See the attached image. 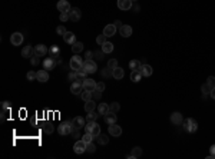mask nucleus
Wrapping results in <instances>:
<instances>
[{
	"label": "nucleus",
	"instance_id": "obj_1",
	"mask_svg": "<svg viewBox=\"0 0 215 159\" xmlns=\"http://www.w3.org/2000/svg\"><path fill=\"white\" fill-rule=\"evenodd\" d=\"M182 128H184V130L188 133H195L198 129V122L192 118H186L185 120L182 122Z\"/></svg>",
	"mask_w": 215,
	"mask_h": 159
},
{
	"label": "nucleus",
	"instance_id": "obj_2",
	"mask_svg": "<svg viewBox=\"0 0 215 159\" xmlns=\"http://www.w3.org/2000/svg\"><path fill=\"white\" fill-rule=\"evenodd\" d=\"M73 126H72V120H66V122H62L59 126H57V132L62 136H66V135H71Z\"/></svg>",
	"mask_w": 215,
	"mask_h": 159
},
{
	"label": "nucleus",
	"instance_id": "obj_3",
	"mask_svg": "<svg viewBox=\"0 0 215 159\" xmlns=\"http://www.w3.org/2000/svg\"><path fill=\"white\" fill-rule=\"evenodd\" d=\"M85 130L86 132H89V133H92L93 136L96 138L100 133V126L96 123V120H95V122H88L85 125Z\"/></svg>",
	"mask_w": 215,
	"mask_h": 159
},
{
	"label": "nucleus",
	"instance_id": "obj_4",
	"mask_svg": "<svg viewBox=\"0 0 215 159\" xmlns=\"http://www.w3.org/2000/svg\"><path fill=\"white\" fill-rule=\"evenodd\" d=\"M83 62H85V60L79 56V53L78 55H75L71 59V63H69V65H71V69L72 70H78V69H80V67L83 66Z\"/></svg>",
	"mask_w": 215,
	"mask_h": 159
},
{
	"label": "nucleus",
	"instance_id": "obj_5",
	"mask_svg": "<svg viewBox=\"0 0 215 159\" xmlns=\"http://www.w3.org/2000/svg\"><path fill=\"white\" fill-rule=\"evenodd\" d=\"M71 92L73 93V95H79V93L83 92V82H80V80L72 82V85H71Z\"/></svg>",
	"mask_w": 215,
	"mask_h": 159
},
{
	"label": "nucleus",
	"instance_id": "obj_6",
	"mask_svg": "<svg viewBox=\"0 0 215 159\" xmlns=\"http://www.w3.org/2000/svg\"><path fill=\"white\" fill-rule=\"evenodd\" d=\"M83 67L86 69L88 73H96V70H98V65L93 62L92 59H90V60H85V62H83Z\"/></svg>",
	"mask_w": 215,
	"mask_h": 159
},
{
	"label": "nucleus",
	"instance_id": "obj_7",
	"mask_svg": "<svg viewBox=\"0 0 215 159\" xmlns=\"http://www.w3.org/2000/svg\"><path fill=\"white\" fill-rule=\"evenodd\" d=\"M85 125H86V119H83L82 116H76V118L72 119L73 129H82V128H85Z\"/></svg>",
	"mask_w": 215,
	"mask_h": 159
},
{
	"label": "nucleus",
	"instance_id": "obj_8",
	"mask_svg": "<svg viewBox=\"0 0 215 159\" xmlns=\"http://www.w3.org/2000/svg\"><path fill=\"white\" fill-rule=\"evenodd\" d=\"M10 43L13 46H20L23 43V34L20 32H15V33L10 36Z\"/></svg>",
	"mask_w": 215,
	"mask_h": 159
},
{
	"label": "nucleus",
	"instance_id": "obj_9",
	"mask_svg": "<svg viewBox=\"0 0 215 159\" xmlns=\"http://www.w3.org/2000/svg\"><path fill=\"white\" fill-rule=\"evenodd\" d=\"M56 60L55 57H46L45 60H43V69L45 70H52V69H55L56 67Z\"/></svg>",
	"mask_w": 215,
	"mask_h": 159
},
{
	"label": "nucleus",
	"instance_id": "obj_10",
	"mask_svg": "<svg viewBox=\"0 0 215 159\" xmlns=\"http://www.w3.org/2000/svg\"><path fill=\"white\" fill-rule=\"evenodd\" d=\"M56 7H57V10H59L60 13H63V11H71V9H72L67 0H59L57 4H56Z\"/></svg>",
	"mask_w": 215,
	"mask_h": 159
},
{
	"label": "nucleus",
	"instance_id": "obj_11",
	"mask_svg": "<svg viewBox=\"0 0 215 159\" xmlns=\"http://www.w3.org/2000/svg\"><path fill=\"white\" fill-rule=\"evenodd\" d=\"M73 151H75V153H78V155H80V153L86 152V142H83L82 139H80V141H78L76 143H75V146H73Z\"/></svg>",
	"mask_w": 215,
	"mask_h": 159
},
{
	"label": "nucleus",
	"instance_id": "obj_12",
	"mask_svg": "<svg viewBox=\"0 0 215 159\" xmlns=\"http://www.w3.org/2000/svg\"><path fill=\"white\" fill-rule=\"evenodd\" d=\"M83 89H86V90H90V92H93V90L96 89V82L93 80V79L86 78L85 80H83Z\"/></svg>",
	"mask_w": 215,
	"mask_h": 159
},
{
	"label": "nucleus",
	"instance_id": "obj_13",
	"mask_svg": "<svg viewBox=\"0 0 215 159\" xmlns=\"http://www.w3.org/2000/svg\"><path fill=\"white\" fill-rule=\"evenodd\" d=\"M69 16H71V20H72V22H78V20H80V17H82L80 9H78V7L71 9V11H69Z\"/></svg>",
	"mask_w": 215,
	"mask_h": 159
},
{
	"label": "nucleus",
	"instance_id": "obj_14",
	"mask_svg": "<svg viewBox=\"0 0 215 159\" xmlns=\"http://www.w3.org/2000/svg\"><path fill=\"white\" fill-rule=\"evenodd\" d=\"M49 52V49L46 48L45 44H36L34 46V55H37V56H40V57H43V56L46 55V53Z\"/></svg>",
	"mask_w": 215,
	"mask_h": 159
},
{
	"label": "nucleus",
	"instance_id": "obj_15",
	"mask_svg": "<svg viewBox=\"0 0 215 159\" xmlns=\"http://www.w3.org/2000/svg\"><path fill=\"white\" fill-rule=\"evenodd\" d=\"M109 133H111L112 136L118 138V136H121V135H122V128H121V126H118L116 123H113V125H109Z\"/></svg>",
	"mask_w": 215,
	"mask_h": 159
},
{
	"label": "nucleus",
	"instance_id": "obj_16",
	"mask_svg": "<svg viewBox=\"0 0 215 159\" xmlns=\"http://www.w3.org/2000/svg\"><path fill=\"white\" fill-rule=\"evenodd\" d=\"M171 122L174 123V125H182L184 118H182L181 112H174V113L171 115Z\"/></svg>",
	"mask_w": 215,
	"mask_h": 159
},
{
	"label": "nucleus",
	"instance_id": "obj_17",
	"mask_svg": "<svg viewBox=\"0 0 215 159\" xmlns=\"http://www.w3.org/2000/svg\"><path fill=\"white\" fill-rule=\"evenodd\" d=\"M34 55V48H32V44H29V46H25V48L22 49V56L23 57H27V59H30L32 56Z\"/></svg>",
	"mask_w": 215,
	"mask_h": 159
},
{
	"label": "nucleus",
	"instance_id": "obj_18",
	"mask_svg": "<svg viewBox=\"0 0 215 159\" xmlns=\"http://www.w3.org/2000/svg\"><path fill=\"white\" fill-rule=\"evenodd\" d=\"M118 7L121 10H129L132 7V0H118Z\"/></svg>",
	"mask_w": 215,
	"mask_h": 159
},
{
	"label": "nucleus",
	"instance_id": "obj_19",
	"mask_svg": "<svg viewBox=\"0 0 215 159\" xmlns=\"http://www.w3.org/2000/svg\"><path fill=\"white\" fill-rule=\"evenodd\" d=\"M115 33H116V26H115V25H108V26H105L103 34L106 37H112Z\"/></svg>",
	"mask_w": 215,
	"mask_h": 159
},
{
	"label": "nucleus",
	"instance_id": "obj_20",
	"mask_svg": "<svg viewBox=\"0 0 215 159\" xmlns=\"http://www.w3.org/2000/svg\"><path fill=\"white\" fill-rule=\"evenodd\" d=\"M88 72H86V69L83 66L80 67V69H78V70H76V80H80V82H83L85 80L86 78H88Z\"/></svg>",
	"mask_w": 215,
	"mask_h": 159
},
{
	"label": "nucleus",
	"instance_id": "obj_21",
	"mask_svg": "<svg viewBox=\"0 0 215 159\" xmlns=\"http://www.w3.org/2000/svg\"><path fill=\"white\" fill-rule=\"evenodd\" d=\"M37 80L40 82V83H46V82L49 80V73H48V70H39L37 72Z\"/></svg>",
	"mask_w": 215,
	"mask_h": 159
},
{
	"label": "nucleus",
	"instance_id": "obj_22",
	"mask_svg": "<svg viewBox=\"0 0 215 159\" xmlns=\"http://www.w3.org/2000/svg\"><path fill=\"white\" fill-rule=\"evenodd\" d=\"M116 113H113V112H108L106 115H105V122L108 123V125H113V123H116Z\"/></svg>",
	"mask_w": 215,
	"mask_h": 159
},
{
	"label": "nucleus",
	"instance_id": "obj_23",
	"mask_svg": "<svg viewBox=\"0 0 215 159\" xmlns=\"http://www.w3.org/2000/svg\"><path fill=\"white\" fill-rule=\"evenodd\" d=\"M123 76H125V72H123L122 67H116V69H113V73H112V78L116 79V80H121V79H123Z\"/></svg>",
	"mask_w": 215,
	"mask_h": 159
},
{
	"label": "nucleus",
	"instance_id": "obj_24",
	"mask_svg": "<svg viewBox=\"0 0 215 159\" xmlns=\"http://www.w3.org/2000/svg\"><path fill=\"white\" fill-rule=\"evenodd\" d=\"M119 32H121V34H122L123 37H129L130 34H132V27H130L129 25H123V26L119 29Z\"/></svg>",
	"mask_w": 215,
	"mask_h": 159
},
{
	"label": "nucleus",
	"instance_id": "obj_25",
	"mask_svg": "<svg viewBox=\"0 0 215 159\" xmlns=\"http://www.w3.org/2000/svg\"><path fill=\"white\" fill-rule=\"evenodd\" d=\"M142 73V76L144 78H148V76H151L152 75V67L149 66V65H142L141 66V70H139Z\"/></svg>",
	"mask_w": 215,
	"mask_h": 159
},
{
	"label": "nucleus",
	"instance_id": "obj_26",
	"mask_svg": "<svg viewBox=\"0 0 215 159\" xmlns=\"http://www.w3.org/2000/svg\"><path fill=\"white\" fill-rule=\"evenodd\" d=\"M63 40L66 42L67 44H73L76 42V39H75V34L72 32H66V33L63 34Z\"/></svg>",
	"mask_w": 215,
	"mask_h": 159
},
{
	"label": "nucleus",
	"instance_id": "obj_27",
	"mask_svg": "<svg viewBox=\"0 0 215 159\" xmlns=\"http://www.w3.org/2000/svg\"><path fill=\"white\" fill-rule=\"evenodd\" d=\"M49 53H50V57H59L60 56V49H59V46L57 44H53L52 48L49 49Z\"/></svg>",
	"mask_w": 215,
	"mask_h": 159
},
{
	"label": "nucleus",
	"instance_id": "obj_28",
	"mask_svg": "<svg viewBox=\"0 0 215 159\" xmlns=\"http://www.w3.org/2000/svg\"><path fill=\"white\" fill-rule=\"evenodd\" d=\"M108 112H109V105H106V103H99L98 105V113L99 115H106Z\"/></svg>",
	"mask_w": 215,
	"mask_h": 159
},
{
	"label": "nucleus",
	"instance_id": "obj_29",
	"mask_svg": "<svg viewBox=\"0 0 215 159\" xmlns=\"http://www.w3.org/2000/svg\"><path fill=\"white\" fill-rule=\"evenodd\" d=\"M72 50H73L75 55L80 53L82 50H83V43H82V42H75V43L72 44Z\"/></svg>",
	"mask_w": 215,
	"mask_h": 159
},
{
	"label": "nucleus",
	"instance_id": "obj_30",
	"mask_svg": "<svg viewBox=\"0 0 215 159\" xmlns=\"http://www.w3.org/2000/svg\"><path fill=\"white\" fill-rule=\"evenodd\" d=\"M142 79V73L139 70H132V73H130V80L135 82V83H138V82H141Z\"/></svg>",
	"mask_w": 215,
	"mask_h": 159
},
{
	"label": "nucleus",
	"instance_id": "obj_31",
	"mask_svg": "<svg viewBox=\"0 0 215 159\" xmlns=\"http://www.w3.org/2000/svg\"><path fill=\"white\" fill-rule=\"evenodd\" d=\"M98 139V143L99 145H108V142H109V138H108V135H103V133H99L96 136Z\"/></svg>",
	"mask_w": 215,
	"mask_h": 159
},
{
	"label": "nucleus",
	"instance_id": "obj_32",
	"mask_svg": "<svg viewBox=\"0 0 215 159\" xmlns=\"http://www.w3.org/2000/svg\"><path fill=\"white\" fill-rule=\"evenodd\" d=\"M80 96H82V99L85 100V102H88V100H92V99H93L92 92H90V90H86V89H83V92L80 93Z\"/></svg>",
	"mask_w": 215,
	"mask_h": 159
},
{
	"label": "nucleus",
	"instance_id": "obj_33",
	"mask_svg": "<svg viewBox=\"0 0 215 159\" xmlns=\"http://www.w3.org/2000/svg\"><path fill=\"white\" fill-rule=\"evenodd\" d=\"M141 66L142 63L139 60H130L129 62V69H132V70H141Z\"/></svg>",
	"mask_w": 215,
	"mask_h": 159
},
{
	"label": "nucleus",
	"instance_id": "obj_34",
	"mask_svg": "<svg viewBox=\"0 0 215 159\" xmlns=\"http://www.w3.org/2000/svg\"><path fill=\"white\" fill-rule=\"evenodd\" d=\"M95 107H96V103H95V100H88V102H85V111L86 112H92L95 111Z\"/></svg>",
	"mask_w": 215,
	"mask_h": 159
},
{
	"label": "nucleus",
	"instance_id": "obj_35",
	"mask_svg": "<svg viewBox=\"0 0 215 159\" xmlns=\"http://www.w3.org/2000/svg\"><path fill=\"white\" fill-rule=\"evenodd\" d=\"M98 116H99V113H96L95 111L88 112V116H86V122H95V120L98 119Z\"/></svg>",
	"mask_w": 215,
	"mask_h": 159
},
{
	"label": "nucleus",
	"instance_id": "obj_36",
	"mask_svg": "<svg viewBox=\"0 0 215 159\" xmlns=\"http://www.w3.org/2000/svg\"><path fill=\"white\" fill-rule=\"evenodd\" d=\"M112 50H113V44H112V43L106 42V43L102 44V52H103V53H111Z\"/></svg>",
	"mask_w": 215,
	"mask_h": 159
},
{
	"label": "nucleus",
	"instance_id": "obj_37",
	"mask_svg": "<svg viewBox=\"0 0 215 159\" xmlns=\"http://www.w3.org/2000/svg\"><path fill=\"white\" fill-rule=\"evenodd\" d=\"M119 109H121V105L118 102H113V103L109 105V112H113V113H118Z\"/></svg>",
	"mask_w": 215,
	"mask_h": 159
},
{
	"label": "nucleus",
	"instance_id": "obj_38",
	"mask_svg": "<svg viewBox=\"0 0 215 159\" xmlns=\"http://www.w3.org/2000/svg\"><path fill=\"white\" fill-rule=\"evenodd\" d=\"M130 155H132V158H139V156L142 155V149L139 148V146H135L134 149H132V153H130Z\"/></svg>",
	"mask_w": 215,
	"mask_h": 159
},
{
	"label": "nucleus",
	"instance_id": "obj_39",
	"mask_svg": "<svg viewBox=\"0 0 215 159\" xmlns=\"http://www.w3.org/2000/svg\"><path fill=\"white\" fill-rule=\"evenodd\" d=\"M93 138H95V136H93L92 133L86 132V133H85V136L82 138V141H83V142H86V143H90V142L93 141Z\"/></svg>",
	"mask_w": 215,
	"mask_h": 159
},
{
	"label": "nucleus",
	"instance_id": "obj_40",
	"mask_svg": "<svg viewBox=\"0 0 215 159\" xmlns=\"http://www.w3.org/2000/svg\"><path fill=\"white\" fill-rule=\"evenodd\" d=\"M26 78H27V80H34V79H37V72H34V70H30V72H27V75H26Z\"/></svg>",
	"mask_w": 215,
	"mask_h": 159
},
{
	"label": "nucleus",
	"instance_id": "obj_41",
	"mask_svg": "<svg viewBox=\"0 0 215 159\" xmlns=\"http://www.w3.org/2000/svg\"><path fill=\"white\" fill-rule=\"evenodd\" d=\"M30 63H32L33 66H37V65L40 63V56L33 55V56H32V57H30Z\"/></svg>",
	"mask_w": 215,
	"mask_h": 159
},
{
	"label": "nucleus",
	"instance_id": "obj_42",
	"mask_svg": "<svg viewBox=\"0 0 215 159\" xmlns=\"http://www.w3.org/2000/svg\"><path fill=\"white\" fill-rule=\"evenodd\" d=\"M201 90H202V93H204V96L205 95H209V93H211V86L208 85V83H205V85L201 86Z\"/></svg>",
	"mask_w": 215,
	"mask_h": 159
},
{
	"label": "nucleus",
	"instance_id": "obj_43",
	"mask_svg": "<svg viewBox=\"0 0 215 159\" xmlns=\"http://www.w3.org/2000/svg\"><path fill=\"white\" fill-rule=\"evenodd\" d=\"M59 19H60V22H67V20H71V16H69V11H63V13H60Z\"/></svg>",
	"mask_w": 215,
	"mask_h": 159
},
{
	"label": "nucleus",
	"instance_id": "obj_44",
	"mask_svg": "<svg viewBox=\"0 0 215 159\" xmlns=\"http://www.w3.org/2000/svg\"><path fill=\"white\" fill-rule=\"evenodd\" d=\"M53 129H55V126H52L50 123H46V125L43 126V132L48 133V135H50V133L53 132Z\"/></svg>",
	"mask_w": 215,
	"mask_h": 159
},
{
	"label": "nucleus",
	"instance_id": "obj_45",
	"mask_svg": "<svg viewBox=\"0 0 215 159\" xmlns=\"http://www.w3.org/2000/svg\"><path fill=\"white\" fill-rule=\"evenodd\" d=\"M108 67H109V69H112V70H113V69H116V67H118V60H116V59H111L109 62H108Z\"/></svg>",
	"mask_w": 215,
	"mask_h": 159
},
{
	"label": "nucleus",
	"instance_id": "obj_46",
	"mask_svg": "<svg viewBox=\"0 0 215 159\" xmlns=\"http://www.w3.org/2000/svg\"><path fill=\"white\" fill-rule=\"evenodd\" d=\"M112 73H113V70L109 69V67H105L103 70H102V76L103 78H109V76H112Z\"/></svg>",
	"mask_w": 215,
	"mask_h": 159
},
{
	"label": "nucleus",
	"instance_id": "obj_47",
	"mask_svg": "<svg viewBox=\"0 0 215 159\" xmlns=\"http://www.w3.org/2000/svg\"><path fill=\"white\" fill-rule=\"evenodd\" d=\"M96 151V146H95V143H86V152H89V153H93V152Z\"/></svg>",
	"mask_w": 215,
	"mask_h": 159
},
{
	"label": "nucleus",
	"instance_id": "obj_48",
	"mask_svg": "<svg viewBox=\"0 0 215 159\" xmlns=\"http://www.w3.org/2000/svg\"><path fill=\"white\" fill-rule=\"evenodd\" d=\"M96 42H98V44H100V46H102L103 43H106V36H105L103 33L99 34V36L96 37Z\"/></svg>",
	"mask_w": 215,
	"mask_h": 159
},
{
	"label": "nucleus",
	"instance_id": "obj_49",
	"mask_svg": "<svg viewBox=\"0 0 215 159\" xmlns=\"http://www.w3.org/2000/svg\"><path fill=\"white\" fill-rule=\"evenodd\" d=\"M66 32H67V30L65 29V27H63V26H57V27H56V33H57V34H60V36H63V34L66 33Z\"/></svg>",
	"mask_w": 215,
	"mask_h": 159
},
{
	"label": "nucleus",
	"instance_id": "obj_50",
	"mask_svg": "<svg viewBox=\"0 0 215 159\" xmlns=\"http://www.w3.org/2000/svg\"><path fill=\"white\" fill-rule=\"evenodd\" d=\"M92 95H93V99H100V96H102V92H100L99 89H95L92 92Z\"/></svg>",
	"mask_w": 215,
	"mask_h": 159
},
{
	"label": "nucleus",
	"instance_id": "obj_51",
	"mask_svg": "<svg viewBox=\"0 0 215 159\" xmlns=\"http://www.w3.org/2000/svg\"><path fill=\"white\" fill-rule=\"evenodd\" d=\"M79 130H80V129H72V132H71L72 138H75V139L80 138V132H79Z\"/></svg>",
	"mask_w": 215,
	"mask_h": 159
},
{
	"label": "nucleus",
	"instance_id": "obj_52",
	"mask_svg": "<svg viewBox=\"0 0 215 159\" xmlns=\"http://www.w3.org/2000/svg\"><path fill=\"white\" fill-rule=\"evenodd\" d=\"M207 83L211 86V89L215 88V78H214V76H209V78L207 79Z\"/></svg>",
	"mask_w": 215,
	"mask_h": 159
},
{
	"label": "nucleus",
	"instance_id": "obj_53",
	"mask_svg": "<svg viewBox=\"0 0 215 159\" xmlns=\"http://www.w3.org/2000/svg\"><path fill=\"white\" fill-rule=\"evenodd\" d=\"M67 79H69L71 82H75V80H76V70H72L71 73L67 75Z\"/></svg>",
	"mask_w": 215,
	"mask_h": 159
},
{
	"label": "nucleus",
	"instance_id": "obj_54",
	"mask_svg": "<svg viewBox=\"0 0 215 159\" xmlns=\"http://www.w3.org/2000/svg\"><path fill=\"white\" fill-rule=\"evenodd\" d=\"M96 89H99L100 92H103L105 90V83L103 82H96Z\"/></svg>",
	"mask_w": 215,
	"mask_h": 159
},
{
	"label": "nucleus",
	"instance_id": "obj_55",
	"mask_svg": "<svg viewBox=\"0 0 215 159\" xmlns=\"http://www.w3.org/2000/svg\"><path fill=\"white\" fill-rule=\"evenodd\" d=\"M93 56H95V55H93V52H90V50H88V52L85 53V60H90V59H92V57H93Z\"/></svg>",
	"mask_w": 215,
	"mask_h": 159
},
{
	"label": "nucleus",
	"instance_id": "obj_56",
	"mask_svg": "<svg viewBox=\"0 0 215 159\" xmlns=\"http://www.w3.org/2000/svg\"><path fill=\"white\" fill-rule=\"evenodd\" d=\"M10 102H7V100H3V102H2V107H3V109H10Z\"/></svg>",
	"mask_w": 215,
	"mask_h": 159
},
{
	"label": "nucleus",
	"instance_id": "obj_57",
	"mask_svg": "<svg viewBox=\"0 0 215 159\" xmlns=\"http://www.w3.org/2000/svg\"><path fill=\"white\" fill-rule=\"evenodd\" d=\"M7 112H9V109H3V107H2V122L6 120V115H7Z\"/></svg>",
	"mask_w": 215,
	"mask_h": 159
},
{
	"label": "nucleus",
	"instance_id": "obj_58",
	"mask_svg": "<svg viewBox=\"0 0 215 159\" xmlns=\"http://www.w3.org/2000/svg\"><path fill=\"white\" fill-rule=\"evenodd\" d=\"M209 151H211V155L208 156V159H211V158H215V145H212L211 148H209Z\"/></svg>",
	"mask_w": 215,
	"mask_h": 159
},
{
	"label": "nucleus",
	"instance_id": "obj_59",
	"mask_svg": "<svg viewBox=\"0 0 215 159\" xmlns=\"http://www.w3.org/2000/svg\"><path fill=\"white\" fill-rule=\"evenodd\" d=\"M93 55L96 56L98 60H102V59H103V52H102V53H100V52H93Z\"/></svg>",
	"mask_w": 215,
	"mask_h": 159
},
{
	"label": "nucleus",
	"instance_id": "obj_60",
	"mask_svg": "<svg viewBox=\"0 0 215 159\" xmlns=\"http://www.w3.org/2000/svg\"><path fill=\"white\" fill-rule=\"evenodd\" d=\"M113 25H115V26H116V29H121V27L123 26V25H122V22H121V20H116V22L113 23Z\"/></svg>",
	"mask_w": 215,
	"mask_h": 159
},
{
	"label": "nucleus",
	"instance_id": "obj_61",
	"mask_svg": "<svg viewBox=\"0 0 215 159\" xmlns=\"http://www.w3.org/2000/svg\"><path fill=\"white\" fill-rule=\"evenodd\" d=\"M209 96H211L212 99L215 100V88H212V89H211V93H209Z\"/></svg>",
	"mask_w": 215,
	"mask_h": 159
},
{
	"label": "nucleus",
	"instance_id": "obj_62",
	"mask_svg": "<svg viewBox=\"0 0 215 159\" xmlns=\"http://www.w3.org/2000/svg\"><path fill=\"white\" fill-rule=\"evenodd\" d=\"M132 2H138V0H132Z\"/></svg>",
	"mask_w": 215,
	"mask_h": 159
}]
</instances>
